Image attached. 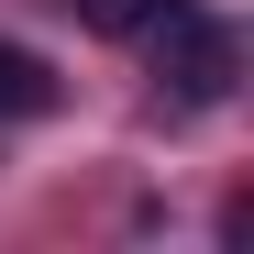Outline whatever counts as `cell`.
<instances>
[{
  "instance_id": "cell-1",
  "label": "cell",
  "mask_w": 254,
  "mask_h": 254,
  "mask_svg": "<svg viewBox=\"0 0 254 254\" xmlns=\"http://www.w3.org/2000/svg\"><path fill=\"white\" fill-rule=\"evenodd\" d=\"M155 66H166V89H177L188 111H210V100H232L243 45H232V22H210L199 0H177V11L155 22Z\"/></svg>"
},
{
  "instance_id": "cell-2",
  "label": "cell",
  "mask_w": 254,
  "mask_h": 254,
  "mask_svg": "<svg viewBox=\"0 0 254 254\" xmlns=\"http://www.w3.org/2000/svg\"><path fill=\"white\" fill-rule=\"evenodd\" d=\"M56 100V66L33 56V45H0V122H22V111H45Z\"/></svg>"
},
{
  "instance_id": "cell-3",
  "label": "cell",
  "mask_w": 254,
  "mask_h": 254,
  "mask_svg": "<svg viewBox=\"0 0 254 254\" xmlns=\"http://www.w3.org/2000/svg\"><path fill=\"white\" fill-rule=\"evenodd\" d=\"M66 11L89 22V33H155L166 11H177V0H66Z\"/></svg>"
}]
</instances>
